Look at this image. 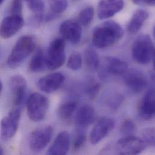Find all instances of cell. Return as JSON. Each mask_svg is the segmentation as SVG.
Segmentation results:
<instances>
[{"label": "cell", "mask_w": 155, "mask_h": 155, "mask_svg": "<svg viewBox=\"0 0 155 155\" xmlns=\"http://www.w3.org/2000/svg\"><path fill=\"white\" fill-rule=\"evenodd\" d=\"M21 109L14 108L1 121V136L4 140L12 138L16 134L21 119Z\"/></svg>", "instance_id": "cell-7"}, {"label": "cell", "mask_w": 155, "mask_h": 155, "mask_svg": "<svg viewBox=\"0 0 155 155\" xmlns=\"http://www.w3.org/2000/svg\"><path fill=\"white\" fill-rule=\"evenodd\" d=\"M46 67V57L41 49H38L33 54L28 64V70L32 73H40Z\"/></svg>", "instance_id": "cell-21"}, {"label": "cell", "mask_w": 155, "mask_h": 155, "mask_svg": "<svg viewBox=\"0 0 155 155\" xmlns=\"http://www.w3.org/2000/svg\"><path fill=\"white\" fill-rule=\"evenodd\" d=\"M115 121L109 117L101 118L92 128L90 135L89 141L91 144L96 145L105 138L114 129Z\"/></svg>", "instance_id": "cell-11"}, {"label": "cell", "mask_w": 155, "mask_h": 155, "mask_svg": "<svg viewBox=\"0 0 155 155\" xmlns=\"http://www.w3.org/2000/svg\"><path fill=\"white\" fill-rule=\"evenodd\" d=\"M100 89V86L95 81L91 80L87 84L85 88L86 95L91 99L94 98L98 95Z\"/></svg>", "instance_id": "cell-30"}, {"label": "cell", "mask_w": 155, "mask_h": 155, "mask_svg": "<svg viewBox=\"0 0 155 155\" xmlns=\"http://www.w3.org/2000/svg\"><path fill=\"white\" fill-rule=\"evenodd\" d=\"M132 55L135 62L146 65L155 61V47L148 35H142L137 38L132 47Z\"/></svg>", "instance_id": "cell-3"}, {"label": "cell", "mask_w": 155, "mask_h": 155, "mask_svg": "<svg viewBox=\"0 0 155 155\" xmlns=\"http://www.w3.org/2000/svg\"><path fill=\"white\" fill-rule=\"evenodd\" d=\"M2 87H3V86H2V82L1 79L0 78V96H1V92H2Z\"/></svg>", "instance_id": "cell-35"}, {"label": "cell", "mask_w": 155, "mask_h": 155, "mask_svg": "<svg viewBox=\"0 0 155 155\" xmlns=\"http://www.w3.org/2000/svg\"><path fill=\"white\" fill-rule=\"evenodd\" d=\"M123 35L124 31L119 24L112 20L107 21L94 29L92 44L98 48H109L118 42Z\"/></svg>", "instance_id": "cell-1"}, {"label": "cell", "mask_w": 155, "mask_h": 155, "mask_svg": "<svg viewBox=\"0 0 155 155\" xmlns=\"http://www.w3.org/2000/svg\"><path fill=\"white\" fill-rule=\"evenodd\" d=\"M65 81V77L62 73H53L41 78L38 81V86L41 91L50 94L58 90Z\"/></svg>", "instance_id": "cell-14"}, {"label": "cell", "mask_w": 155, "mask_h": 155, "mask_svg": "<svg viewBox=\"0 0 155 155\" xmlns=\"http://www.w3.org/2000/svg\"><path fill=\"white\" fill-rule=\"evenodd\" d=\"M123 100V96L121 95H114L109 101V107L110 108V109L115 110L121 105Z\"/></svg>", "instance_id": "cell-33"}, {"label": "cell", "mask_w": 155, "mask_h": 155, "mask_svg": "<svg viewBox=\"0 0 155 155\" xmlns=\"http://www.w3.org/2000/svg\"><path fill=\"white\" fill-rule=\"evenodd\" d=\"M9 86L12 104L15 107L21 109L27 91L25 78L21 75L13 76L10 79Z\"/></svg>", "instance_id": "cell-8"}, {"label": "cell", "mask_w": 155, "mask_h": 155, "mask_svg": "<svg viewBox=\"0 0 155 155\" xmlns=\"http://www.w3.org/2000/svg\"><path fill=\"white\" fill-rule=\"evenodd\" d=\"M87 137L84 129L78 128L72 143L73 149L74 151H78L81 149L86 144Z\"/></svg>", "instance_id": "cell-24"}, {"label": "cell", "mask_w": 155, "mask_h": 155, "mask_svg": "<svg viewBox=\"0 0 155 155\" xmlns=\"http://www.w3.org/2000/svg\"><path fill=\"white\" fill-rule=\"evenodd\" d=\"M121 134L125 136L134 135L136 131V125L134 121L131 119L125 120L120 127Z\"/></svg>", "instance_id": "cell-28"}, {"label": "cell", "mask_w": 155, "mask_h": 155, "mask_svg": "<svg viewBox=\"0 0 155 155\" xmlns=\"http://www.w3.org/2000/svg\"><path fill=\"white\" fill-rule=\"evenodd\" d=\"M27 3L28 8L35 14L42 13L44 11L45 5L42 0H28Z\"/></svg>", "instance_id": "cell-31"}, {"label": "cell", "mask_w": 155, "mask_h": 155, "mask_svg": "<svg viewBox=\"0 0 155 155\" xmlns=\"http://www.w3.org/2000/svg\"><path fill=\"white\" fill-rule=\"evenodd\" d=\"M155 89H149L142 98L139 107L138 115L143 120H152L155 116Z\"/></svg>", "instance_id": "cell-16"}, {"label": "cell", "mask_w": 155, "mask_h": 155, "mask_svg": "<svg viewBox=\"0 0 155 155\" xmlns=\"http://www.w3.org/2000/svg\"><path fill=\"white\" fill-rule=\"evenodd\" d=\"M48 107V99L41 93L31 94L27 101V115L34 122H39L45 118Z\"/></svg>", "instance_id": "cell-5"}, {"label": "cell", "mask_w": 155, "mask_h": 155, "mask_svg": "<svg viewBox=\"0 0 155 155\" xmlns=\"http://www.w3.org/2000/svg\"><path fill=\"white\" fill-rule=\"evenodd\" d=\"M95 119V112L94 107L89 104L80 107L76 113L75 123L78 128L84 129L94 123Z\"/></svg>", "instance_id": "cell-18"}, {"label": "cell", "mask_w": 155, "mask_h": 155, "mask_svg": "<svg viewBox=\"0 0 155 155\" xmlns=\"http://www.w3.org/2000/svg\"><path fill=\"white\" fill-rule=\"evenodd\" d=\"M132 2L137 5H154L155 0H132Z\"/></svg>", "instance_id": "cell-34"}, {"label": "cell", "mask_w": 155, "mask_h": 155, "mask_svg": "<svg viewBox=\"0 0 155 155\" xmlns=\"http://www.w3.org/2000/svg\"><path fill=\"white\" fill-rule=\"evenodd\" d=\"M10 15L22 16V3L21 0H13L10 7Z\"/></svg>", "instance_id": "cell-32"}, {"label": "cell", "mask_w": 155, "mask_h": 155, "mask_svg": "<svg viewBox=\"0 0 155 155\" xmlns=\"http://www.w3.org/2000/svg\"><path fill=\"white\" fill-rule=\"evenodd\" d=\"M45 57L48 70L52 71L61 68L66 60L65 39L63 38L54 39L48 47Z\"/></svg>", "instance_id": "cell-4"}, {"label": "cell", "mask_w": 155, "mask_h": 155, "mask_svg": "<svg viewBox=\"0 0 155 155\" xmlns=\"http://www.w3.org/2000/svg\"><path fill=\"white\" fill-rule=\"evenodd\" d=\"M149 13L143 9L137 10L133 14L127 26V30L129 34L135 35L142 28L145 22L147 20Z\"/></svg>", "instance_id": "cell-20"}, {"label": "cell", "mask_w": 155, "mask_h": 155, "mask_svg": "<svg viewBox=\"0 0 155 155\" xmlns=\"http://www.w3.org/2000/svg\"><path fill=\"white\" fill-rule=\"evenodd\" d=\"M94 10L92 7H87L82 9L78 15V21L80 25L87 26L93 19Z\"/></svg>", "instance_id": "cell-25"}, {"label": "cell", "mask_w": 155, "mask_h": 155, "mask_svg": "<svg viewBox=\"0 0 155 155\" xmlns=\"http://www.w3.org/2000/svg\"><path fill=\"white\" fill-rule=\"evenodd\" d=\"M53 129L47 126L33 131L29 138V146L33 152H38L44 149L51 141Z\"/></svg>", "instance_id": "cell-9"}, {"label": "cell", "mask_w": 155, "mask_h": 155, "mask_svg": "<svg viewBox=\"0 0 155 155\" xmlns=\"http://www.w3.org/2000/svg\"><path fill=\"white\" fill-rule=\"evenodd\" d=\"M84 62L86 68L92 71H96L100 66L97 53L92 46H88L84 51Z\"/></svg>", "instance_id": "cell-23"}, {"label": "cell", "mask_w": 155, "mask_h": 155, "mask_svg": "<svg viewBox=\"0 0 155 155\" xmlns=\"http://www.w3.org/2000/svg\"><path fill=\"white\" fill-rule=\"evenodd\" d=\"M51 12L61 15L64 12L68 7L67 0H48Z\"/></svg>", "instance_id": "cell-26"}, {"label": "cell", "mask_w": 155, "mask_h": 155, "mask_svg": "<svg viewBox=\"0 0 155 155\" xmlns=\"http://www.w3.org/2000/svg\"><path fill=\"white\" fill-rule=\"evenodd\" d=\"M146 147L142 138L130 135L120 139L116 144L115 149L120 155H138L144 151Z\"/></svg>", "instance_id": "cell-6"}, {"label": "cell", "mask_w": 155, "mask_h": 155, "mask_svg": "<svg viewBox=\"0 0 155 155\" xmlns=\"http://www.w3.org/2000/svg\"><path fill=\"white\" fill-rule=\"evenodd\" d=\"M25 1H28V0H25Z\"/></svg>", "instance_id": "cell-38"}, {"label": "cell", "mask_w": 155, "mask_h": 155, "mask_svg": "<svg viewBox=\"0 0 155 155\" xmlns=\"http://www.w3.org/2000/svg\"><path fill=\"white\" fill-rule=\"evenodd\" d=\"M105 69L103 75L122 76L128 70V65L126 62L113 56H109L106 58Z\"/></svg>", "instance_id": "cell-19"}, {"label": "cell", "mask_w": 155, "mask_h": 155, "mask_svg": "<svg viewBox=\"0 0 155 155\" xmlns=\"http://www.w3.org/2000/svg\"><path fill=\"white\" fill-rule=\"evenodd\" d=\"M76 1H78V0H76Z\"/></svg>", "instance_id": "cell-39"}, {"label": "cell", "mask_w": 155, "mask_h": 155, "mask_svg": "<svg viewBox=\"0 0 155 155\" xmlns=\"http://www.w3.org/2000/svg\"><path fill=\"white\" fill-rule=\"evenodd\" d=\"M124 0H101L97 7V15L100 19H107L122 10Z\"/></svg>", "instance_id": "cell-15"}, {"label": "cell", "mask_w": 155, "mask_h": 155, "mask_svg": "<svg viewBox=\"0 0 155 155\" xmlns=\"http://www.w3.org/2000/svg\"><path fill=\"white\" fill-rule=\"evenodd\" d=\"M77 109V102L74 100H68L62 103L58 108V115L60 120L68 122L73 117Z\"/></svg>", "instance_id": "cell-22"}, {"label": "cell", "mask_w": 155, "mask_h": 155, "mask_svg": "<svg viewBox=\"0 0 155 155\" xmlns=\"http://www.w3.org/2000/svg\"><path fill=\"white\" fill-rule=\"evenodd\" d=\"M4 1H5V0H0V5H1L3 2H4Z\"/></svg>", "instance_id": "cell-37"}, {"label": "cell", "mask_w": 155, "mask_h": 155, "mask_svg": "<svg viewBox=\"0 0 155 155\" xmlns=\"http://www.w3.org/2000/svg\"><path fill=\"white\" fill-rule=\"evenodd\" d=\"M35 39L29 35L21 37L16 41L7 61V65L11 69L20 67L36 48Z\"/></svg>", "instance_id": "cell-2"}, {"label": "cell", "mask_w": 155, "mask_h": 155, "mask_svg": "<svg viewBox=\"0 0 155 155\" xmlns=\"http://www.w3.org/2000/svg\"><path fill=\"white\" fill-rule=\"evenodd\" d=\"M82 65V58L81 54L78 52L73 53L69 57L67 62V67L69 69L77 71L81 68Z\"/></svg>", "instance_id": "cell-27"}, {"label": "cell", "mask_w": 155, "mask_h": 155, "mask_svg": "<svg viewBox=\"0 0 155 155\" xmlns=\"http://www.w3.org/2000/svg\"><path fill=\"white\" fill-rule=\"evenodd\" d=\"M142 139L149 146H155V129L153 127H147L145 129L142 133Z\"/></svg>", "instance_id": "cell-29"}, {"label": "cell", "mask_w": 155, "mask_h": 155, "mask_svg": "<svg viewBox=\"0 0 155 155\" xmlns=\"http://www.w3.org/2000/svg\"><path fill=\"white\" fill-rule=\"evenodd\" d=\"M4 153V152H3V149L2 148L1 146H0V155H2Z\"/></svg>", "instance_id": "cell-36"}, {"label": "cell", "mask_w": 155, "mask_h": 155, "mask_svg": "<svg viewBox=\"0 0 155 155\" xmlns=\"http://www.w3.org/2000/svg\"><path fill=\"white\" fill-rule=\"evenodd\" d=\"M59 32L64 39L72 44H78L81 40V27L77 21L68 19L64 21L59 27Z\"/></svg>", "instance_id": "cell-13"}, {"label": "cell", "mask_w": 155, "mask_h": 155, "mask_svg": "<svg viewBox=\"0 0 155 155\" xmlns=\"http://www.w3.org/2000/svg\"><path fill=\"white\" fill-rule=\"evenodd\" d=\"M71 138L70 134L67 131L60 132L54 139L52 145L47 151L50 155H66L70 149Z\"/></svg>", "instance_id": "cell-17"}, {"label": "cell", "mask_w": 155, "mask_h": 155, "mask_svg": "<svg viewBox=\"0 0 155 155\" xmlns=\"http://www.w3.org/2000/svg\"><path fill=\"white\" fill-rule=\"evenodd\" d=\"M126 86L134 93L143 91L148 85V80L145 74L137 69L127 70L123 75Z\"/></svg>", "instance_id": "cell-10"}, {"label": "cell", "mask_w": 155, "mask_h": 155, "mask_svg": "<svg viewBox=\"0 0 155 155\" xmlns=\"http://www.w3.org/2000/svg\"><path fill=\"white\" fill-rule=\"evenodd\" d=\"M24 25L22 16L9 15L5 16L0 24V36L8 39L17 33Z\"/></svg>", "instance_id": "cell-12"}]
</instances>
